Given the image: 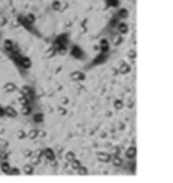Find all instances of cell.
<instances>
[{
    "label": "cell",
    "mask_w": 173,
    "mask_h": 183,
    "mask_svg": "<svg viewBox=\"0 0 173 183\" xmlns=\"http://www.w3.org/2000/svg\"><path fill=\"white\" fill-rule=\"evenodd\" d=\"M109 5H112V6H115V5H118V0H109Z\"/></svg>",
    "instance_id": "5"
},
{
    "label": "cell",
    "mask_w": 173,
    "mask_h": 183,
    "mask_svg": "<svg viewBox=\"0 0 173 183\" xmlns=\"http://www.w3.org/2000/svg\"><path fill=\"white\" fill-rule=\"evenodd\" d=\"M2 171L3 172H11V168H9V165L6 163V161H3V163H2Z\"/></svg>",
    "instance_id": "2"
},
{
    "label": "cell",
    "mask_w": 173,
    "mask_h": 183,
    "mask_svg": "<svg viewBox=\"0 0 173 183\" xmlns=\"http://www.w3.org/2000/svg\"><path fill=\"white\" fill-rule=\"evenodd\" d=\"M120 31H121V32H126V31H127V26L124 25V23H121V26H120Z\"/></svg>",
    "instance_id": "4"
},
{
    "label": "cell",
    "mask_w": 173,
    "mask_h": 183,
    "mask_svg": "<svg viewBox=\"0 0 173 183\" xmlns=\"http://www.w3.org/2000/svg\"><path fill=\"white\" fill-rule=\"evenodd\" d=\"M14 83H6L5 85V91H8V93H11V91H14Z\"/></svg>",
    "instance_id": "3"
},
{
    "label": "cell",
    "mask_w": 173,
    "mask_h": 183,
    "mask_svg": "<svg viewBox=\"0 0 173 183\" xmlns=\"http://www.w3.org/2000/svg\"><path fill=\"white\" fill-rule=\"evenodd\" d=\"M5 114H6V116H11V117H14V116H15V111H14L11 106H6V108H5Z\"/></svg>",
    "instance_id": "1"
}]
</instances>
